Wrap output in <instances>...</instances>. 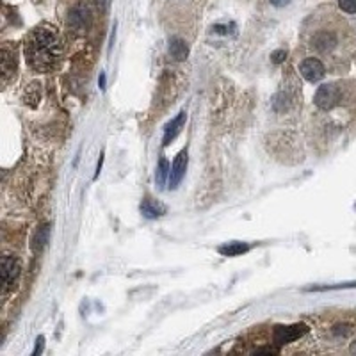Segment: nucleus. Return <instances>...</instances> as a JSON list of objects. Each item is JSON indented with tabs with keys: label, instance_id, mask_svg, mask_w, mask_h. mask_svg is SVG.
<instances>
[{
	"label": "nucleus",
	"instance_id": "obj_1",
	"mask_svg": "<svg viewBox=\"0 0 356 356\" xmlns=\"http://www.w3.org/2000/svg\"><path fill=\"white\" fill-rule=\"evenodd\" d=\"M25 59L36 73H50L59 68L65 56V44L57 29L49 24L38 25L25 40Z\"/></svg>",
	"mask_w": 356,
	"mask_h": 356
},
{
	"label": "nucleus",
	"instance_id": "obj_2",
	"mask_svg": "<svg viewBox=\"0 0 356 356\" xmlns=\"http://www.w3.org/2000/svg\"><path fill=\"white\" fill-rule=\"evenodd\" d=\"M307 47L316 54V57H323L324 61L332 63L346 57L348 38L340 25L333 22H316L310 29H307Z\"/></svg>",
	"mask_w": 356,
	"mask_h": 356
},
{
	"label": "nucleus",
	"instance_id": "obj_3",
	"mask_svg": "<svg viewBox=\"0 0 356 356\" xmlns=\"http://www.w3.org/2000/svg\"><path fill=\"white\" fill-rule=\"evenodd\" d=\"M342 100V89L339 84H323L316 91L314 97V104L319 107L321 111H330L337 107Z\"/></svg>",
	"mask_w": 356,
	"mask_h": 356
},
{
	"label": "nucleus",
	"instance_id": "obj_4",
	"mask_svg": "<svg viewBox=\"0 0 356 356\" xmlns=\"http://www.w3.org/2000/svg\"><path fill=\"white\" fill-rule=\"evenodd\" d=\"M93 20V8L89 4L88 0L84 2H79L75 8L70 11V17H68V24L70 27L75 29V31H86L89 27Z\"/></svg>",
	"mask_w": 356,
	"mask_h": 356
},
{
	"label": "nucleus",
	"instance_id": "obj_5",
	"mask_svg": "<svg viewBox=\"0 0 356 356\" xmlns=\"http://www.w3.org/2000/svg\"><path fill=\"white\" fill-rule=\"evenodd\" d=\"M308 333V326L303 323L292 324V326H276L275 333H273V339H275L276 346H285L291 344L294 340L301 339L303 335Z\"/></svg>",
	"mask_w": 356,
	"mask_h": 356
},
{
	"label": "nucleus",
	"instance_id": "obj_6",
	"mask_svg": "<svg viewBox=\"0 0 356 356\" xmlns=\"http://www.w3.org/2000/svg\"><path fill=\"white\" fill-rule=\"evenodd\" d=\"M300 73L305 81L316 84V82L323 81L324 75H326V66L319 57H307L300 63Z\"/></svg>",
	"mask_w": 356,
	"mask_h": 356
},
{
	"label": "nucleus",
	"instance_id": "obj_7",
	"mask_svg": "<svg viewBox=\"0 0 356 356\" xmlns=\"http://www.w3.org/2000/svg\"><path fill=\"white\" fill-rule=\"evenodd\" d=\"M0 269H2V284H4V287L8 289L9 285L15 284L17 282V278L20 276V260L17 259V257H4L2 259V266H0Z\"/></svg>",
	"mask_w": 356,
	"mask_h": 356
},
{
	"label": "nucleus",
	"instance_id": "obj_8",
	"mask_svg": "<svg viewBox=\"0 0 356 356\" xmlns=\"http://www.w3.org/2000/svg\"><path fill=\"white\" fill-rule=\"evenodd\" d=\"M186 170H187V150H182L180 154L177 155V159H175L173 166H171V173H170V189H175V187L178 186V184L182 182L184 175H186Z\"/></svg>",
	"mask_w": 356,
	"mask_h": 356
},
{
	"label": "nucleus",
	"instance_id": "obj_9",
	"mask_svg": "<svg viewBox=\"0 0 356 356\" xmlns=\"http://www.w3.org/2000/svg\"><path fill=\"white\" fill-rule=\"evenodd\" d=\"M184 122H186V111H182V113L178 114V116L175 118L173 122L168 123V125H166V132H164V143H162V145L168 146L171 141H173L175 138H177L178 134H180V130H182Z\"/></svg>",
	"mask_w": 356,
	"mask_h": 356
},
{
	"label": "nucleus",
	"instance_id": "obj_10",
	"mask_svg": "<svg viewBox=\"0 0 356 356\" xmlns=\"http://www.w3.org/2000/svg\"><path fill=\"white\" fill-rule=\"evenodd\" d=\"M141 212L145 218L155 219V218H161L162 214H166V207L162 205V203L155 202V200L146 198V200H143V203H141Z\"/></svg>",
	"mask_w": 356,
	"mask_h": 356
},
{
	"label": "nucleus",
	"instance_id": "obj_11",
	"mask_svg": "<svg viewBox=\"0 0 356 356\" xmlns=\"http://www.w3.org/2000/svg\"><path fill=\"white\" fill-rule=\"evenodd\" d=\"M170 54L177 59V61H186L187 56H189V47L184 40L180 38H173L170 41Z\"/></svg>",
	"mask_w": 356,
	"mask_h": 356
},
{
	"label": "nucleus",
	"instance_id": "obj_12",
	"mask_svg": "<svg viewBox=\"0 0 356 356\" xmlns=\"http://www.w3.org/2000/svg\"><path fill=\"white\" fill-rule=\"evenodd\" d=\"M218 251L222 257H237L250 251V244L246 243H228L225 246H219Z\"/></svg>",
	"mask_w": 356,
	"mask_h": 356
},
{
	"label": "nucleus",
	"instance_id": "obj_13",
	"mask_svg": "<svg viewBox=\"0 0 356 356\" xmlns=\"http://www.w3.org/2000/svg\"><path fill=\"white\" fill-rule=\"evenodd\" d=\"M170 173H171V168L168 164L166 159H161L159 162V168H157V184L159 186H164L166 180H170Z\"/></svg>",
	"mask_w": 356,
	"mask_h": 356
},
{
	"label": "nucleus",
	"instance_id": "obj_14",
	"mask_svg": "<svg viewBox=\"0 0 356 356\" xmlns=\"http://www.w3.org/2000/svg\"><path fill=\"white\" fill-rule=\"evenodd\" d=\"M356 287V282H351V284H339V285H324V287H312L308 291L312 292H323V291H339V289H353Z\"/></svg>",
	"mask_w": 356,
	"mask_h": 356
},
{
	"label": "nucleus",
	"instance_id": "obj_15",
	"mask_svg": "<svg viewBox=\"0 0 356 356\" xmlns=\"http://www.w3.org/2000/svg\"><path fill=\"white\" fill-rule=\"evenodd\" d=\"M339 8L346 15H356V0H339Z\"/></svg>",
	"mask_w": 356,
	"mask_h": 356
},
{
	"label": "nucleus",
	"instance_id": "obj_16",
	"mask_svg": "<svg viewBox=\"0 0 356 356\" xmlns=\"http://www.w3.org/2000/svg\"><path fill=\"white\" fill-rule=\"evenodd\" d=\"M271 57H273V63H275V65H282V63L287 59V52H285V50H276Z\"/></svg>",
	"mask_w": 356,
	"mask_h": 356
},
{
	"label": "nucleus",
	"instance_id": "obj_17",
	"mask_svg": "<svg viewBox=\"0 0 356 356\" xmlns=\"http://www.w3.org/2000/svg\"><path fill=\"white\" fill-rule=\"evenodd\" d=\"M273 6H276V8H285V6L291 4V0H269Z\"/></svg>",
	"mask_w": 356,
	"mask_h": 356
},
{
	"label": "nucleus",
	"instance_id": "obj_18",
	"mask_svg": "<svg viewBox=\"0 0 356 356\" xmlns=\"http://www.w3.org/2000/svg\"><path fill=\"white\" fill-rule=\"evenodd\" d=\"M98 6H100L102 11H107L111 6V0H98Z\"/></svg>",
	"mask_w": 356,
	"mask_h": 356
},
{
	"label": "nucleus",
	"instance_id": "obj_19",
	"mask_svg": "<svg viewBox=\"0 0 356 356\" xmlns=\"http://www.w3.org/2000/svg\"><path fill=\"white\" fill-rule=\"evenodd\" d=\"M43 346H44V339H43V337H40V339H38V348H36V351H34V356L40 355V351H41V348H43Z\"/></svg>",
	"mask_w": 356,
	"mask_h": 356
},
{
	"label": "nucleus",
	"instance_id": "obj_20",
	"mask_svg": "<svg viewBox=\"0 0 356 356\" xmlns=\"http://www.w3.org/2000/svg\"><path fill=\"white\" fill-rule=\"evenodd\" d=\"M98 84H100V89H106V73H102Z\"/></svg>",
	"mask_w": 356,
	"mask_h": 356
},
{
	"label": "nucleus",
	"instance_id": "obj_21",
	"mask_svg": "<svg viewBox=\"0 0 356 356\" xmlns=\"http://www.w3.org/2000/svg\"><path fill=\"white\" fill-rule=\"evenodd\" d=\"M353 353H356V344H355V346H353Z\"/></svg>",
	"mask_w": 356,
	"mask_h": 356
}]
</instances>
